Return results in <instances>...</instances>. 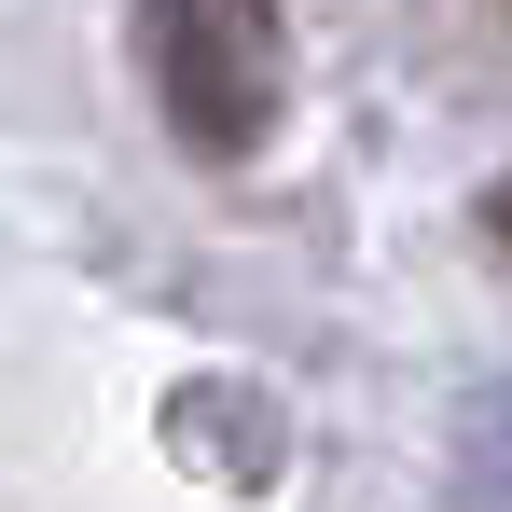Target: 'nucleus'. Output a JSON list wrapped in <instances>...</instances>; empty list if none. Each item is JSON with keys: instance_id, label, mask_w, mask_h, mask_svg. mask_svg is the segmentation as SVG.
<instances>
[{"instance_id": "1", "label": "nucleus", "mask_w": 512, "mask_h": 512, "mask_svg": "<svg viewBox=\"0 0 512 512\" xmlns=\"http://www.w3.org/2000/svg\"><path fill=\"white\" fill-rule=\"evenodd\" d=\"M139 56L167 84V125L194 153H250L277 125V70H263L250 0H139Z\"/></svg>"}, {"instance_id": "2", "label": "nucleus", "mask_w": 512, "mask_h": 512, "mask_svg": "<svg viewBox=\"0 0 512 512\" xmlns=\"http://www.w3.org/2000/svg\"><path fill=\"white\" fill-rule=\"evenodd\" d=\"M485 222H499V250H512V180H499V194H485Z\"/></svg>"}]
</instances>
